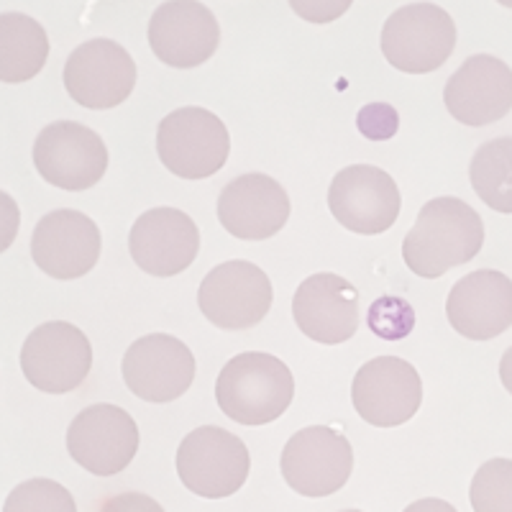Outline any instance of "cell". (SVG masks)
I'll list each match as a JSON object with an SVG mask.
<instances>
[{
  "instance_id": "cell-12",
  "label": "cell",
  "mask_w": 512,
  "mask_h": 512,
  "mask_svg": "<svg viewBox=\"0 0 512 512\" xmlns=\"http://www.w3.org/2000/svg\"><path fill=\"white\" fill-rule=\"evenodd\" d=\"M136 64L113 39H90L64 64V88L82 108L111 111L134 93Z\"/></svg>"
},
{
  "instance_id": "cell-29",
  "label": "cell",
  "mask_w": 512,
  "mask_h": 512,
  "mask_svg": "<svg viewBox=\"0 0 512 512\" xmlns=\"http://www.w3.org/2000/svg\"><path fill=\"white\" fill-rule=\"evenodd\" d=\"M100 512H164V507L154 497L141 495V492H123V495L108 497Z\"/></svg>"
},
{
  "instance_id": "cell-7",
  "label": "cell",
  "mask_w": 512,
  "mask_h": 512,
  "mask_svg": "<svg viewBox=\"0 0 512 512\" xmlns=\"http://www.w3.org/2000/svg\"><path fill=\"white\" fill-rule=\"evenodd\" d=\"M280 469L287 487L297 495H336L354 472V448L336 428L310 425L287 441Z\"/></svg>"
},
{
  "instance_id": "cell-27",
  "label": "cell",
  "mask_w": 512,
  "mask_h": 512,
  "mask_svg": "<svg viewBox=\"0 0 512 512\" xmlns=\"http://www.w3.org/2000/svg\"><path fill=\"white\" fill-rule=\"evenodd\" d=\"M361 134L367 136L372 141H384V139H392L397 131V113L392 105H384V103H372L367 108H361L359 118Z\"/></svg>"
},
{
  "instance_id": "cell-22",
  "label": "cell",
  "mask_w": 512,
  "mask_h": 512,
  "mask_svg": "<svg viewBox=\"0 0 512 512\" xmlns=\"http://www.w3.org/2000/svg\"><path fill=\"white\" fill-rule=\"evenodd\" d=\"M49 57V36L39 21L26 13L0 16V80L18 85L44 70Z\"/></svg>"
},
{
  "instance_id": "cell-14",
  "label": "cell",
  "mask_w": 512,
  "mask_h": 512,
  "mask_svg": "<svg viewBox=\"0 0 512 512\" xmlns=\"http://www.w3.org/2000/svg\"><path fill=\"white\" fill-rule=\"evenodd\" d=\"M123 382L139 400H180L195 382V356L180 338L149 333L128 346L121 364Z\"/></svg>"
},
{
  "instance_id": "cell-15",
  "label": "cell",
  "mask_w": 512,
  "mask_h": 512,
  "mask_svg": "<svg viewBox=\"0 0 512 512\" xmlns=\"http://www.w3.org/2000/svg\"><path fill=\"white\" fill-rule=\"evenodd\" d=\"M149 47L159 62L192 70L208 62L221 44V26L200 0H167L149 18Z\"/></svg>"
},
{
  "instance_id": "cell-31",
  "label": "cell",
  "mask_w": 512,
  "mask_h": 512,
  "mask_svg": "<svg viewBox=\"0 0 512 512\" xmlns=\"http://www.w3.org/2000/svg\"><path fill=\"white\" fill-rule=\"evenodd\" d=\"M500 379H502V387L512 395V346L502 354L500 359Z\"/></svg>"
},
{
  "instance_id": "cell-19",
  "label": "cell",
  "mask_w": 512,
  "mask_h": 512,
  "mask_svg": "<svg viewBox=\"0 0 512 512\" xmlns=\"http://www.w3.org/2000/svg\"><path fill=\"white\" fill-rule=\"evenodd\" d=\"M292 318L315 344H344L359 331V290L333 272L313 274L292 297Z\"/></svg>"
},
{
  "instance_id": "cell-23",
  "label": "cell",
  "mask_w": 512,
  "mask_h": 512,
  "mask_svg": "<svg viewBox=\"0 0 512 512\" xmlns=\"http://www.w3.org/2000/svg\"><path fill=\"white\" fill-rule=\"evenodd\" d=\"M469 180L487 208L512 216V136H500L477 149Z\"/></svg>"
},
{
  "instance_id": "cell-16",
  "label": "cell",
  "mask_w": 512,
  "mask_h": 512,
  "mask_svg": "<svg viewBox=\"0 0 512 512\" xmlns=\"http://www.w3.org/2000/svg\"><path fill=\"white\" fill-rule=\"evenodd\" d=\"M100 231L80 210H52L31 236V259L52 280H77L98 264Z\"/></svg>"
},
{
  "instance_id": "cell-9",
  "label": "cell",
  "mask_w": 512,
  "mask_h": 512,
  "mask_svg": "<svg viewBox=\"0 0 512 512\" xmlns=\"http://www.w3.org/2000/svg\"><path fill=\"white\" fill-rule=\"evenodd\" d=\"M200 313L221 331H246L267 318L272 282L256 264L236 259L205 274L198 290Z\"/></svg>"
},
{
  "instance_id": "cell-18",
  "label": "cell",
  "mask_w": 512,
  "mask_h": 512,
  "mask_svg": "<svg viewBox=\"0 0 512 512\" xmlns=\"http://www.w3.org/2000/svg\"><path fill=\"white\" fill-rule=\"evenodd\" d=\"M128 251L141 272L152 277H175L195 262L200 231L182 210L152 208L139 216L128 233Z\"/></svg>"
},
{
  "instance_id": "cell-4",
  "label": "cell",
  "mask_w": 512,
  "mask_h": 512,
  "mask_svg": "<svg viewBox=\"0 0 512 512\" xmlns=\"http://www.w3.org/2000/svg\"><path fill=\"white\" fill-rule=\"evenodd\" d=\"M249 448L218 425H203L182 438L177 448V477L192 495L223 500L236 495L249 477Z\"/></svg>"
},
{
  "instance_id": "cell-11",
  "label": "cell",
  "mask_w": 512,
  "mask_h": 512,
  "mask_svg": "<svg viewBox=\"0 0 512 512\" xmlns=\"http://www.w3.org/2000/svg\"><path fill=\"white\" fill-rule=\"evenodd\" d=\"M67 451L95 477H113L134 461L139 425L118 405H90L67 428Z\"/></svg>"
},
{
  "instance_id": "cell-26",
  "label": "cell",
  "mask_w": 512,
  "mask_h": 512,
  "mask_svg": "<svg viewBox=\"0 0 512 512\" xmlns=\"http://www.w3.org/2000/svg\"><path fill=\"white\" fill-rule=\"evenodd\" d=\"M415 326V310L410 303L400 300V297H382L369 308V328L377 333L379 338L387 341H400L408 336Z\"/></svg>"
},
{
  "instance_id": "cell-30",
  "label": "cell",
  "mask_w": 512,
  "mask_h": 512,
  "mask_svg": "<svg viewBox=\"0 0 512 512\" xmlns=\"http://www.w3.org/2000/svg\"><path fill=\"white\" fill-rule=\"evenodd\" d=\"M402 512H459L451 502L436 500V497H428V500H418L413 505H408Z\"/></svg>"
},
{
  "instance_id": "cell-13",
  "label": "cell",
  "mask_w": 512,
  "mask_h": 512,
  "mask_svg": "<svg viewBox=\"0 0 512 512\" xmlns=\"http://www.w3.org/2000/svg\"><path fill=\"white\" fill-rule=\"evenodd\" d=\"M351 402L359 418L374 428H397L420 410L423 382L405 359L377 356L356 372Z\"/></svg>"
},
{
  "instance_id": "cell-1",
  "label": "cell",
  "mask_w": 512,
  "mask_h": 512,
  "mask_svg": "<svg viewBox=\"0 0 512 512\" xmlns=\"http://www.w3.org/2000/svg\"><path fill=\"white\" fill-rule=\"evenodd\" d=\"M484 246L482 216L459 198H436L420 208L415 226L402 241V259L425 280L472 262Z\"/></svg>"
},
{
  "instance_id": "cell-32",
  "label": "cell",
  "mask_w": 512,
  "mask_h": 512,
  "mask_svg": "<svg viewBox=\"0 0 512 512\" xmlns=\"http://www.w3.org/2000/svg\"><path fill=\"white\" fill-rule=\"evenodd\" d=\"M497 3H500V6H505V8H510V11H512V0H497Z\"/></svg>"
},
{
  "instance_id": "cell-6",
  "label": "cell",
  "mask_w": 512,
  "mask_h": 512,
  "mask_svg": "<svg viewBox=\"0 0 512 512\" xmlns=\"http://www.w3.org/2000/svg\"><path fill=\"white\" fill-rule=\"evenodd\" d=\"M93 346L72 323L52 320L29 333L21 346V372L31 387L47 395H67L88 379Z\"/></svg>"
},
{
  "instance_id": "cell-25",
  "label": "cell",
  "mask_w": 512,
  "mask_h": 512,
  "mask_svg": "<svg viewBox=\"0 0 512 512\" xmlns=\"http://www.w3.org/2000/svg\"><path fill=\"white\" fill-rule=\"evenodd\" d=\"M3 512H77L70 489L52 479L21 482L3 502Z\"/></svg>"
},
{
  "instance_id": "cell-17",
  "label": "cell",
  "mask_w": 512,
  "mask_h": 512,
  "mask_svg": "<svg viewBox=\"0 0 512 512\" xmlns=\"http://www.w3.org/2000/svg\"><path fill=\"white\" fill-rule=\"evenodd\" d=\"M448 113L464 126H489L512 111V70L492 54H474L443 90Z\"/></svg>"
},
{
  "instance_id": "cell-2",
  "label": "cell",
  "mask_w": 512,
  "mask_h": 512,
  "mask_svg": "<svg viewBox=\"0 0 512 512\" xmlns=\"http://www.w3.org/2000/svg\"><path fill=\"white\" fill-rule=\"evenodd\" d=\"M295 379L285 361L264 351L228 359L216 379V400L223 415L241 425H267L290 408Z\"/></svg>"
},
{
  "instance_id": "cell-8",
  "label": "cell",
  "mask_w": 512,
  "mask_h": 512,
  "mask_svg": "<svg viewBox=\"0 0 512 512\" xmlns=\"http://www.w3.org/2000/svg\"><path fill=\"white\" fill-rule=\"evenodd\" d=\"M34 167L41 180L67 192L90 190L108 169V149L93 128L57 121L34 141Z\"/></svg>"
},
{
  "instance_id": "cell-24",
  "label": "cell",
  "mask_w": 512,
  "mask_h": 512,
  "mask_svg": "<svg viewBox=\"0 0 512 512\" xmlns=\"http://www.w3.org/2000/svg\"><path fill=\"white\" fill-rule=\"evenodd\" d=\"M474 512H512V461H484L469 489Z\"/></svg>"
},
{
  "instance_id": "cell-3",
  "label": "cell",
  "mask_w": 512,
  "mask_h": 512,
  "mask_svg": "<svg viewBox=\"0 0 512 512\" xmlns=\"http://www.w3.org/2000/svg\"><path fill=\"white\" fill-rule=\"evenodd\" d=\"M157 154L172 175L182 180H205L228 162L231 136L216 113L187 105L159 121Z\"/></svg>"
},
{
  "instance_id": "cell-10",
  "label": "cell",
  "mask_w": 512,
  "mask_h": 512,
  "mask_svg": "<svg viewBox=\"0 0 512 512\" xmlns=\"http://www.w3.org/2000/svg\"><path fill=\"white\" fill-rule=\"evenodd\" d=\"M400 190L384 169L372 164H351L333 177L328 187V208L346 231L377 236L390 231L400 216Z\"/></svg>"
},
{
  "instance_id": "cell-28",
  "label": "cell",
  "mask_w": 512,
  "mask_h": 512,
  "mask_svg": "<svg viewBox=\"0 0 512 512\" xmlns=\"http://www.w3.org/2000/svg\"><path fill=\"white\" fill-rule=\"evenodd\" d=\"M287 3L308 24H333L349 11L354 0H287Z\"/></svg>"
},
{
  "instance_id": "cell-20",
  "label": "cell",
  "mask_w": 512,
  "mask_h": 512,
  "mask_svg": "<svg viewBox=\"0 0 512 512\" xmlns=\"http://www.w3.org/2000/svg\"><path fill=\"white\" fill-rule=\"evenodd\" d=\"M290 218L285 187L269 175H241L228 182L218 198V221L241 241L272 239Z\"/></svg>"
},
{
  "instance_id": "cell-21",
  "label": "cell",
  "mask_w": 512,
  "mask_h": 512,
  "mask_svg": "<svg viewBox=\"0 0 512 512\" xmlns=\"http://www.w3.org/2000/svg\"><path fill=\"white\" fill-rule=\"evenodd\" d=\"M446 318L464 338H497L512 328V280L497 269L466 274L448 292Z\"/></svg>"
},
{
  "instance_id": "cell-33",
  "label": "cell",
  "mask_w": 512,
  "mask_h": 512,
  "mask_svg": "<svg viewBox=\"0 0 512 512\" xmlns=\"http://www.w3.org/2000/svg\"><path fill=\"white\" fill-rule=\"evenodd\" d=\"M344 512H361V510H344Z\"/></svg>"
},
{
  "instance_id": "cell-5",
  "label": "cell",
  "mask_w": 512,
  "mask_h": 512,
  "mask_svg": "<svg viewBox=\"0 0 512 512\" xmlns=\"http://www.w3.org/2000/svg\"><path fill=\"white\" fill-rule=\"evenodd\" d=\"M454 47V18L436 3H410L384 21V59L408 75H428L438 70L454 54Z\"/></svg>"
}]
</instances>
